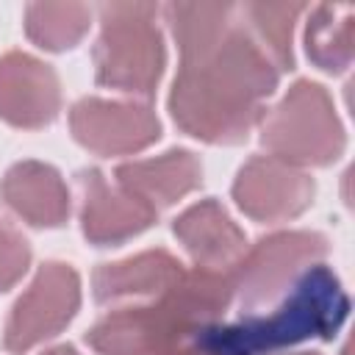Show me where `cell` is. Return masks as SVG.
Listing matches in <instances>:
<instances>
[{"label":"cell","instance_id":"1","mask_svg":"<svg viewBox=\"0 0 355 355\" xmlns=\"http://www.w3.org/2000/svg\"><path fill=\"white\" fill-rule=\"evenodd\" d=\"M166 19L180 47L172 119L200 141H244L263 114L261 103L277 89V67L244 25L239 6L172 3Z\"/></svg>","mask_w":355,"mask_h":355},{"label":"cell","instance_id":"2","mask_svg":"<svg viewBox=\"0 0 355 355\" xmlns=\"http://www.w3.org/2000/svg\"><path fill=\"white\" fill-rule=\"evenodd\" d=\"M230 300V269L197 266L183 272L158 300L100 319L86 341L100 355H180L202 327L216 324Z\"/></svg>","mask_w":355,"mask_h":355},{"label":"cell","instance_id":"3","mask_svg":"<svg viewBox=\"0 0 355 355\" xmlns=\"http://www.w3.org/2000/svg\"><path fill=\"white\" fill-rule=\"evenodd\" d=\"M349 311V300L338 277L327 266L302 275L291 297L266 316H250L239 324L219 327V336L236 355L272 352L305 338H330Z\"/></svg>","mask_w":355,"mask_h":355},{"label":"cell","instance_id":"4","mask_svg":"<svg viewBox=\"0 0 355 355\" xmlns=\"http://www.w3.org/2000/svg\"><path fill=\"white\" fill-rule=\"evenodd\" d=\"M155 14L153 3H105L100 8L103 33L94 47V67L103 86L144 97L155 92L166 61Z\"/></svg>","mask_w":355,"mask_h":355},{"label":"cell","instance_id":"5","mask_svg":"<svg viewBox=\"0 0 355 355\" xmlns=\"http://www.w3.org/2000/svg\"><path fill=\"white\" fill-rule=\"evenodd\" d=\"M261 144L294 166H324L344 150V128L330 94L313 80H297L266 114Z\"/></svg>","mask_w":355,"mask_h":355},{"label":"cell","instance_id":"6","mask_svg":"<svg viewBox=\"0 0 355 355\" xmlns=\"http://www.w3.org/2000/svg\"><path fill=\"white\" fill-rule=\"evenodd\" d=\"M327 252V239L313 230H286L261 239L252 250L230 266L233 297L241 305L255 308L283 294L311 263H319Z\"/></svg>","mask_w":355,"mask_h":355},{"label":"cell","instance_id":"7","mask_svg":"<svg viewBox=\"0 0 355 355\" xmlns=\"http://www.w3.org/2000/svg\"><path fill=\"white\" fill-rule=\"evenodd\" d=\"M78 305H80L78 272L58 261L44 263L8 316L6 338H3L6 349L28 352L44 338H53L75 316Z\"/></svg>","mask_w":355,"mask_h":355},{"label":"cell","instance_id":"8","mask_svg":"<svg viewBox=\"0 0 355 355\" xmlns=\"http://www.w3.org/2000/svg\"><path fill=\"white\" fill-rule=\"evenodd\" d=\"M72 136L97 155H125L150 147L161 136V122L150 105L130 100L86 97L69 111Z\"/></svg>","mask_w":355,"mask_h":355},{"label":"cell","instance_id":"9","mask_svg":"<svg viewBox=\"0 0 355 355\" xmlns=\"http://www.w3.org/2000/svg\"><path fill=\"white\" fill-rule=\"evenodd\" d=\"M236 205L258 222H283L300 216L313 200V180L294 164L272 155L250 158L233 183Z\"/></svg>","mask_w":355,"mask_h":355},{"label":"cell","instance_id":"10","mask_svg":"<svg viewBox=\"0 0 355 355\" xmlns=\"http://www.w3.org/2000/svg\"><path fill=\"white\" fill-rule=\"evenodd\" d=\"M80 186V225L92 244H119L147 230L158 211L141 202L116 180H108L100 169H83Z\"/></svg>","mask_w":355,"mask_h":355},{"label":"cell","instance_id":"11","mask_svg":"<svg viewBox=\"0 0 355 355\" xmlns=\"http://www.w3.org/2000/svg\"><path fill=\"white\" fill-rule=\"evenodd\" d=\"M61 86L55 72L28 55L6 53L0 58V116L17 128H42L58 116Z\"/></svg>","mask_w":355,"mask_h":355},{"label":"cell","instance_id":"12","mask_svg":"<svg viewBox=\"0 0 355 355\" xmlns=\"http://www.w3.org/2000/svg\"><path fill=\"white\" fill-rule=\"evenodd\" d=\"M3 202L36 227H58L69 216V191L61 175L42 161L14 164L0 183Z\"/></svg>","mask_w":355,"mask_h":355},{"label":"cell","instance_id":"13","mask_svg":"<svg viewBox=\"0 0 355 355\" xmlns=\"http://www.w3.org/2000/svg\"><path fill=\"white\" fill-rule=\"evenodd\" d=\"M175 236L205 269H230L247 250L241 227L216 200H202L175 219Z\"/></svg>","mask_w":355,"mask_h":355},{"label":"cell","instance_id":"14","mask_svg":"<svg viewBox=\"0 0 355 355\" xmlns=\"http://www.w3.org/2000/svg\"><path fill=\"white\" fill-rule=\"evenodd\" d=\"M130 194H136L150 208H166L194 191L202 180V166L189 150H169L158 158L130 161L116 169L114 178Z\"/></svg>","mask_w":355,"mask_h":355},{"label":"cell","instance_id":"15","mask_svg":"<svg viewBox=\"0 0 355 355\" xmlns=\"http://www.w3.org/2000/svg\"><path fill=\"white\" fill-rule=\"evenodd\" d=\"M186 269L175 255L166 250H150L116 263H103L92 283L100 302H114L122 297H158Z\"/></svg>","mask_w":355,"mask_h":355},{"label":"cell","instance_id":"16","mask_svg":"<svg viewBox=\"0 0 355 355\" xmlns=\"http://www.w3.org/2000/svg\"><path fill=\"white\" fill-rule=\"evenodd\" d=\"M305 50L308 58L324 72L347 69L355 53V6L352 3L316 6L305 25Z\"/></svg>","mask_w":355,"mask_h":355},{"label":"cell","instance_id":"17","mask_svg":"<svg viewBox=\"0 0 355 355\" xmlns=\"http://www.w3.org/2000/svg\"><path fill=\"white\" fill-rule=\"evenodd\" d=\"M239 11L244 17V25L255 36V42L263 47V53L277 67V72L291 69L294 67L291 33L305 6L302 3H244L239 6Z\"/></svg>","mask_w":355,"mask_h":355},{"label":"cell","instance_id":"18","mask_svg":"<svg viewBox=\"0 0 355 355\" xmlns=\"http://www.w3.org/2000/svg\"><path fill=\"white\" fill-rule=\"evenodd\" d=\"M89 22L92 11L83 3H31L25 8V31L44 50L75 47Z\"/></svg>","mask_w":355,"mask_h":355},{"label":"cell","instance_id":"19","mask_svg":"<svg viewBox=\"0 0 355 355\" xmlns=\"http://www.w3.org/2000/svg\"><path fill=\"white\" fill-rule=\"evenodd\" d=\"M28 263H31L28 241L14 227L0 222V291L11 288L28 272Z\"/></svg>","mask_w":355,"mask_h":355},{"label":"cell","instance_id":"20","mask_svg":"<svg viewBox=\"0 0 355 355\" xmlns=\"http://www.w3.org/2000/svg\"><path fill=\"white\" fill-rule=\"evenodd\" d=\"M42 355H78V352H75V347H67L64 344V347H53V349L42 352Z\"/></svg>","mask_w":355,"mask_h":355},{"label":"cell","instance_id":"21","mask_svg":"<svg viewBox=\"0 0 355 355\" xmlns=\"http://www.w3.org/2000/svg\"><path fill=\"white\" fill-rule=\"evenodd\" d=\"M308 355H316V352H308Z\"/></svg>","mask_w":355,"mask_h":355}]
</instances>
